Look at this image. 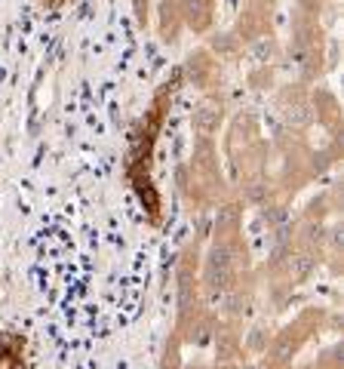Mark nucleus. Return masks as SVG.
Here are the masks:
<instances>
[{
  "label": "nucleus",
  "mask_w": 344,
  "mask_h": 369,
  "mask_svg": "<svg viewBox=\"0 0 344 369\" xmlns=\"http://www.w3.org/2000/svg\"><path fill=\"white\" fill-rule=\"evenodd\" d=\"M0 369H25V339L18 333L0 336Z\"/></svg>",
  "instance_id": "obj_1"
},
{
  "label": "nucleus",
  "mask_w": 344,
  "mask_h": 369,
  "mask_svg": "<svg viewBox=\"0 0 344 369\" xmlns=\"http://www.w3.org/2000/svg\"><path fill=\"white\" fill-rule=\"evenodd\" d=\"M43 3H46V6H52V9H58V6H62L65 0H43Z\"/></svg>",
  "instance_id": "obj_2"
}]
</instances>
